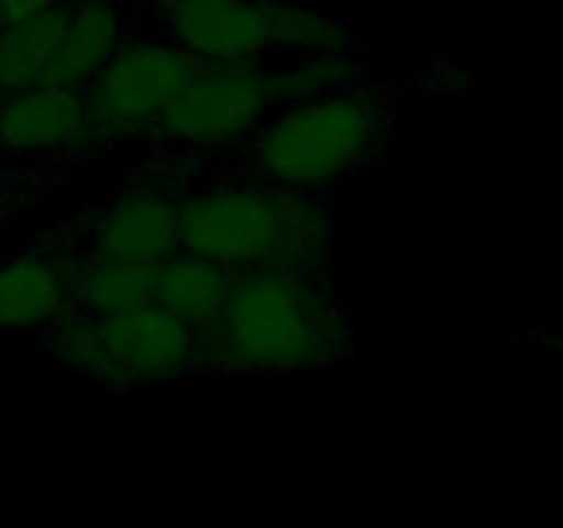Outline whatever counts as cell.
Segmentation results:
<instances>
[{
    "label": "cell",
    "mask_w": 563,
    "mask_h": 528,
    "mask_svg": "<svg viewBox=\"0 0 563 528\" xmlns=\"http://www.w3.org/2000/svg\"><path fill=\"white\" fill-rule=\"evenodd\" d=\"M410 88L366 77L289 105L236 141L168 160L185 182L240 179L339 190L350 176L385 163L396 124L412 102Z\"/></svg>",
    "instance_id": "obj_1"
},
{
    "label": "cell",
    "mask_w": 563,
    "mask_h": 528,
    "mask_svg": "<svg viewBox=\"0 0 563 528\" xmlns=\"http://www.w3.org/2000/svg\"><path fill=\"white\" fill-rule=\"evenodd\" d=\"M181 185L168 157L148 154L124 179L33 237L77 264H163L179 253Z\"/></svg>",
    "instance_id": "obj_7"
},
{
    "label": "cell",
    "mask_w": 563,
    "mask_h": 528,
    "mask_svg": "<svg viewBox=\"0 0 563 528\" xmlns=\"http://www.w3.org/2000/svg\"><path fill=\"white\" fill-rule=\"evenodd\" d=\"M517 339L528 341V344H539L544 350L555 352L563 361V330H550V328H528L522 333H517Z\"/></svg>",
    "instance_id": "obj_17"
},
{
    "label": "cell",
    "mask_w": 563,
    "mask_h": 528,
    "mask_svg": "<svg viewBox=\"0 0 563 528\" xmlns=\"http://www.w3.org/2000/svg\"><path fill=\"white\" fill-rule=\"evenodd\" d=\"M77 170L47 163H0V229L42 207L58 187L69 185Z\"/></svg>",
    "instance_id": "obj_15"
},
{
    "label": "cell",
    "mask_w": 563,
    "mask_h": 528,
    "mask_svg": "<svg viewBox=\"0 0 563 528\" xmlns=\"http://www.w3.org/2000/svg\"><path fill=\"white\" fill-rule=\"evenodd\" d=\"M75 267L66 253L27 237L20 251L0 258V333H42L66 317Z\"/></svg>",
    "instance_id": "obj_10"
},
{
    "label": "cell",
    "mask_w": 563,
    "mask_h": 528,
    "mask_svg": "<svg viewBox=\"0 0 563 528\" xmlns=\"http://www.w3.org/2000/svg\"><path fill=\"white\" fill-rule=\"evenodd\" d=\"M333 242L335 190L240 179L181 185V253L212 258L231 270L330 267Z\"/></svg>",
    "instance_id": "obj_3"
},
{
    "label": "cell",
    "mask_w": 563,
    "mask_h": 528,
    "mask_svg": "<svg viewBox=\"0 0 563 528\" xmlns=\"http://www.w3.org/2000/svg\"><path fill=\"white\" fill-rule=\"evenodd\" d=\"M69 14L71 0H55L49 9L0 28V97L31 91L47 82Z\"/></svg>",
    "instance_id": "obj_12"
},
{
    "label": "cell",
    "mask_w": 563,
    "mask_h": 528,
    "mask_svg": "<svg viewBox=\"0 0 563 528\" xmlns=\"http://www.w3.org/2000/svg\"><path fill=\"white\" fill-rule=\"evenodd\" d=\"M355 324L330 267L240 270L223 311L198 333V377L273 385L355 358Z\"/></svg>",
    "instance_id": "obj_2"
},
{
    "label": "cell",
    "mask_w": 563,
    "mask_h": 528,
    "mask_svg": "<svg viewBox=\"0 0 563 528\" xmlns=\"http://www.w3.org/2000/svg\"><path fill=\"white\" fill-rule=\"evenodd\" d=\"M0 163H47L71 170L99 165L82 94L38 86L0 97Z\"/></svg>",
    "instance_id": "obj_9"
},
{
    "label": "cell",
    "mask_w": 563,
    "mask_h": 528,
    "mask_svg": "<svg viewBox=\"0 0 563 528\" xmlns=\"http://www.w3.org/2000/svg\"><path fill=\"white\" fill-rule=\"evenodd\" d=\"M132 31L126 0H71L60 53L44 86L80 91Z\"/></svg>",
    "instance_id": "obj_11"
},
{
    "label": "cell",
    "mask_w": 563,
    "mask_h": 528,
    "mask_svg": "<svg viewBox=\"0 0 563 528\" xmlns=\"http://www.w3.org/2000/svg\"><path fill=\"white\" fill-rule=\"evenodd\" d=\"M218 61L130 31L113 58L80 88L99 163L124 143H143L148 130Z\"/></svg>",
    "instance_id": "obj_8"
},
{
    "label": "cell",
    "mask_w": 563,
    "mask_h": 528,
    "mask_svg": "<svg viewBox=\"0 0 563 528\" xmlns=\"http://www.w3.org/2000/svg\"><path fill=\"white\" fill-rule=\"evenodd\" d=\"M55 0H0V28L27 20V16L38 14V11L49 9Z\"/></svg>",
    "instance_id": "obj_16"
},
{
    "label": "cell",
    "mask_w": 563,
    "mask_h": 528,
    "mask_svg": "<svg viewBox=\"0 0 563 528\" xmlns=\"http://www.w3.org/2000/svg\"><path fill=\"white\" fill-rule=\"evenodd\" d=\"M55 366L115 391L198 377V333L159 306L110 317H64L33 336Z\"/></svg>",
    "instance_id": "obj_6"
},
{
    "label": "cell",
    "mask_w": 563,
    "mask_h": 528,
    "mask_svg": "<svg viewBox=\"0 0 563 528\" xmlns=\"http://www.w3.org/2000/svg\"><path fill=\"white\" fill-rule=\"evenodd\" d=\"M77 264V262H75ZM159 264L86 262L75 267L66 317L97 319L132 308L157 306Z\"/></svg>",
    "instance_id": "obj_14"
},
{
    "label": "cell",
    "mask_w": 563,
    "mask_h": 528,
    "mask_svg": "<svg viewBox=\"0 0 563 528\" xmlns=\"http://www.w3.org/2000/svg\"><path fill=\"white\" fill-rule=\"evenodd\" d=\"M236 273L240 270L179 251L168 262L159 264L157 300L154 302L192 324L196 333H201L223 311Z\"/></svg>",
    "instance_id": "obj_13"
},
{
    "label": "cell",
    "mask_w": 563,
    "mask_h": 528,
    "mask_svg": "<svg viewBox=\"0 0 563 528\" xmlns=\"http://www.w3.org/2000/svg\"><path fill=\"white\" fill-rule=\"evenodd\" d=\"M363 55H267L242 64H214L148 130L143 146L154 157L209 152L256 130L264 119L319 94L366 80Z\"/></svg>",
    "instance_id": "obj_4"
},
{
    "label": "cell",
    "mask_w": 563,
    "mask_h": 528,
    "mask_svg": "<svg viewBox=\"0 0 563 528\" xmlns=\"http://www.w3.org/2000/svg\"><path fill=\"white\" fill-rule=\"evenodd\" d=\"M132 28L218 64L267 55H363L372 44L352 22L306 0H126Z\"/></svg>",
    "instance_id": "obj_5"
}]
</instances>
